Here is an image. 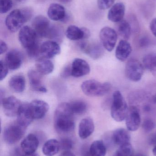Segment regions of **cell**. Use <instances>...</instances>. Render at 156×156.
I'll return each mask as SVG.
<instances>
[{"mask_svg":"<svg viewBox=\"0 0 156 156\" xmlns=\"http://www.w3.org/2000/svg\"><path fill=\"white\" fill-rule=\"evenodd\" d=\"M54 126L56 131L60 133H68L74 130V113L69 104L62 103L57 106L54 115Z\"/></svg>","mask_w":156,"mask_h":156,"instance_id":"cell-1","label":"cell"},{"mask_svg":"<svg viewBox=\"0 0 156 156\" xmlns=\"http://www.w3.org/2000/svg\"><path fill=\"white\" fill-rule=\"evenodd\" d=\"M33 15V10L30 7H25L13 10L5 18V26L10 32H17L23 27L25 23L31 19Z\"/></svg>","mask_w":156,"mask_h":156,"instance_id":"cell-2","label":"cell"},{"mask_svg":"<svg viewBox=\"0 0 156 156\" xmlns=\"http://www.w3.org/2000/svg\"><path fill=\"white\" fill-rule=\"evenodd\" d=\"M129 107L121 92L115 91L113 94L111 115L114 121L121 122L125 120Z\"/></svg>","mask_w":156,"mask_h":156,"instance_id":"cell-3","label":"cell"},{"mask_svg":"<svg viewBox=\"0 0 156 156\" xmlns=\"http://www.w3.org/2000/svg\"><path fill=\"white\" fill-rule=\"evenodd\" d=\"M111 85L109 82L101 83L95 80L85 81L81 85L84 94L89 96H102L111 90Z\"/></svg>","mask_w":156,"mask_h":156,"instance_id":"cell-4","label":"cell"},{"mask_svg":"<svg viewBox=\"0 0 156 156\" xmlns=\"http://www.w3.org/2000/svg\"><path fill=\"white\" fill-rule=\"evenodd\" d=\"M25 128L17 122L8 125L5 128L3 133L5 142L9 144L17 143L24 135Z\"/></svg>","mask_w":156,"mask_h":156,"instance_id":"cell-5","label":"cell"},{"mask_svg":"<svg viewBox=\"0 0 156 156\" xmlns=\"http://www.w3.org/2000/svg\"><path fill=\"white\" fill-rule=\"evenodd\" d=\"M38 37L34 29L27 26H24L20 29L18 34L19 41L26 51L38 45Z\"/></svg>","mask_w":156,"mask_h":156,"instance_id":"cell-6","label":"cell"},{"mask_svg":"<svg viewBox=\"0 0 156 156\" xmlns=\"http://www.w3.org/2000/svg\"><path fill=\"white\" fill-rule=\"evenodd\" d=\"M144 73V66L139 60L132 58L128 60L125 68L126 77L133 82L140 81Z\"/></svg>","mask_w":156,"mask_h":156,"instance_id":"cell-7","label":"cell"},{"mask_svg":"<svg viewBox=\"0 0 156 156\" xmlns=\"http://www.w3.org/2000/svg\"><path fill=\"white\" fill-rule=\"evenodd\" d=\"M32 25L38 36L49 38L52 26L45 16L43 15L36 16L32 21Z\"/></svg>","mask_w":156,"mask_h":156,"instance_id":"cell-8","label":"cell"},{"mask_svg":"<svg viewBox=\"0 0 156 156\" xmlns=\"http://www.w3.org/2000/svg\"><path fill=\"white\" fill-rule=\"evenodd\" d=\"M100 37L103 46L107 51L111 52L115 47L118 34L113 28L105 27L100 31Z\"/></svg>","mask_w":156,"mask_h":156,"instance_id":"cell-9","label":"cell"},{"mask_svg":"<svg viewBox=\"0 0 156 156\" xmlns=\"http://www.w3.org/2000/svg\"><path fill=\"white\" fill-rule=\"evenodd\" d=\"M1 102L5 114L10 117L17 115L22 104L20 100L13 96L4 98Z\"/></svg>","mask_w":156,"mask_h":156,"instance_id":"cell-10","label":"cell"},{"mask_svg":"<svg viewBox=\"0 0 156 156\" xmlns=\"http://www.w3.org/2000/svg\"><path fill=\"white\" fill-rule=\"evenodd\" d=\"M141 116L137 107L132 106L129 107L125 118L126 127L129 131L134 132L138 130L141 124Z\"/></svg>","mask_w":156,"mask_h":156,"instance_id":"cell-11","label":"cell"},{"mask_svg":"<svg viewBox=\"0 0 156 156\" xmlns=\"http://www.w3.org/2000/svg\"><path fill=\"white\" fill-rule=\"evenodd\" d=\"M79 47L82 51L94 60L100 58L104 53V47L98 43L89 44L86 42H82L79 44Z\"/></svg>","mask_w":156,"mask_h":156,"instance_id":"cell-12","label":"cell"},{"mask_svg":"<svg viewBox=\"0 0 156 156\" xmlns=\"http://www.w3.org/2000/svg\"><path fill=\"white\" fill-rule=\"evenodd\" d=\"M71 76L79 78L88 75L90 71V67L87 61L80 58L74 59L71 65Z\"/></svg>","mask_w":156,"mask_h":156,"instance_id":"cell-13","label":"cell"},{"mask_svg":"<svg viewBox=\"0 0 156 156\" xmlns=\"http://www.w3.org/2000/svg\"><path fill=\"white\" fill-rule=\"evenodd\" d=\"M30 111L34 119H42L48 112V104L42 100H35L29 103Z\"/></svg>","mask_w":156,"mask_h":156,"instance_id":"cell-14","label":"cell"},{"mask_svg":"<svg viewBox=\"0 0 156 156\" xmlns=\"http://www.w3.org/2000/svg\"><path fill=\"white\" fill-rule=\"evenodd\" d=\"M16 116V122L25 128L32 123L34 119L30 111L29 103L22 104Z\"/></svg>","mask_w":156,"mask_h":156,"instance_id":"cell-15","label":"cell"},{"mask_svg":"<svg viewBox=\"0 0 156 156\" xmlns=\"http://www.w3.org/2000/svg\"><path fill=\"white\" fill-rule=\"evenodd\" d=\"M30 88L34 91L46 93V88L42 84V75L37 70H30L27 73Z\"/></svg>","mask_w":156,"mask_h":156,"instance_id":"cell-16","label":"cell"},{"mask_svg":"<svg viewBox=\"0 0 156 156\" xmlns=\"http://www.w3.org/2000/svg\"><path fill=\"white\" fill-rule=\"evenodd\" d=\"M61 49L56 42L48 41L44 42L40 46V54L43 57L50 59L60 54Z\"/></svg>","mask_w":156,"mask_h":156,"instance_id":"cell-17","label":"cell"},{"mask_svg":"<svg viewBox=\"0 0 156 156\" xmlns=\"http://www.w3.org/2000/svg\"><path fill=\"white\" fill-rule=\"evenodd\" d=\"M5 62L9 69L16 70L22 66L23 62V55L17 50H11L6 54Z\"/></svg>","mask_w":156,"mask_h":156,"instance_id":"cell-18","label":"cell"},{"mask_svg":"<svg viewBox=\"0 0 156 156\" xmlns=\"http://www.w3.org/2000/svg\"><path fill=\"white\" fill-rule=\"evenodd\" d=\"M47 15L49 18L54 21L65 22L67 18L65 8L59 4H50L48 9Z\"/></svg>","mask_w":156,"mask_h":156,"instance_id":"cell-19","label":"cell"},{"mask_svg":"<svg viewBox=\"0 0 156 156\" xmlns=\"http://www.w3.org/2000/svg\"><path fill=\"white\" fill-rule=\"evenodd\" d=\"M39 145V140L36 136L29 134L23 139L21 143V149L24 154L35 153Z\"/></svg>","mask_w":156,"mask_h":156,"instance_id":"cell-20","label":"cell"},{"mask_svg":"<svg viewBox=\"0 0 156 156\" xmlns=\"http://www.w3.org/2000/svg\"><path fill=\"white\" fill-rule=\"evenodd\" d=\"M125 7L122 2L116 3L111 7L108 13V18L111 22L117 23L123 20Z\"/></svg>","mask_w":156,"mask_h":156,"instance_id":"cell-21","label":"cell"},{"mask_svg":"<svg viewBox=\"0 0 156 156\" xmlns=\"http://www.w3.org/2000/svg\"><path fill=\"white\" fill-rule=\"evenodd\" d=\"M94 130V124L92 119L89 117L84 118L79 125V136L81 139H87L92 134Z\"/></svg>","mask_w":156,"mask_h":156,"instance_id":"cell-22","label":"cell"},{"mask_svg":"<svg viewBox=\"0 0 156 156\" xmlns=\"http://www.w3.org/2000/svg\"><path fill=\"white\" fill-rule=\"evenodd\" d=\"M132 52L131 44L125 40L120 41L115 50V56L119 61L124 62L130 56Z\"/></svg>","mask_w":156,"mask_h":156,"instance_id":"cell-23","label":"cell"},{"mask_svg":"<svg viewBox=\"0 0 156 156\" xmlns=\"http://www.w3.org/2000/svg\"><path fill=\"white\" fill-rule=\"evenodd\" d=\"M37 70L42 75H47L53 72L54 64L48 58H41L37 59L35 64Z\"/></svg>","mask_w":156,"mask_h":156,"instance_id":"cell-24","label":"cell"},{"mask_svg":"<svg viewBox=\"0 0 156 156\" xmlns=\"http://www.w3.org/2000/svg\"><path fill=\"white\" fill-rule=\"evenodd\" d=\"M112 137L114 144L120 146L129 143L131 139L129 132L124 128H118L114 130Z\"/></svg>","mask_w":156,"mask_h":156,"instance_id":"cell-25","label":"cell"},{"mask_svg":"<svg viewBox=\"0 0 156 156\" xmlns=\"http://www.w3.org/2000/svg\"><path fill=\"white\" fill-rule=\"evenodd\" d=\"M60 148V142L55 139L47 141L43 145L42 152L46 156H54L59 152Z\"/></svg>","mask_w":156,"mask_h":156,"instance_id":"cell-26","label":"cell"},{"mask_svg":"<svg viewBox=\"0 0 156 156\" xmlns=\"http://www.w3.org/2000/svg\"><path fill=\"white\" fill-rule=\"evenodd\" d=\"M25 79L22 75H16L11 78L9 85L14 91L18 93L23 92L25 88Z\"/></svg>","mask_w":156,"mask_h":156,"instance_id":"cell-27","label":"cell"},{"mask_svg":"<svg viewBox=\"0 0 156 156\" xmlns=\"http://www.w3.org/2000/svg\"><path fill=\"white\" fill-rule=\"evenodd\" d=\"M67 37L72 41L85 39L82 27L80 28L75 25L69 26L66 32Z\"/></svg>","mask_w":156,"mask_h":156,"instance_id":"cell-28","label":"cell"},{"mask_svg":"<svg viewBox=\"0 0 156 156\" xmlns=\"http://www.w3.org/2000/svg\"><path fill=\"white\" fill-rule=\"evenodd\" d=\"M117 34L124 40H127L129 39L132 33V28L130 23L125 20H122L121 22L117 23Z\"/></svg>","mask_w":156,"mask_h":156,"instance_id":"cell-29","label":"cell"},{"mask_svg":"<svg viewBox=\"0 0 156 156\" xmlns=\"http://www.w3.org/2000/svg\"><path fill=\"white\" fill-rule=\"evenodd\" d=\"M89 151L92 156L106 155V147L103 141L102 140H96L94 141L91 145Z\"/></svg>","mask_w":156,"mask_h":156,"instance_id":"cell-30","label":"cell"},{"mask_svg":"<svg viewBox=\"0 0 156 156\" xmlns=\"http://www.w3.org/2000/svg\"><path fill=\"white\" fill-rule=\"evenodd\" d=\"M144 67L150 70L156 77V54H149L146 55L143 59Z\"/></svg>","mask_w":156,"mask_h":156,"instance_id":"cell-31","label":"cell"},{"mask_svg":"<svg viewBox=\"0 0 156 156\" xmlns=\"http://www.w3.org/2000/svg\"><path fill=\"white\" fill-rule=\"evenodd\" d=\"M69 104L74 114H82L87 111L88 107L87 104L83 101L78 100L73 101Z\"/></svg>","mask_w":156,"mask_h":156,"instance_id":"cell-32","label":"cell"},{"mask_svg":"<svg viewBox=\"0 0 156 156\" xmlns=\"http://www.w3.org/2000/svg\"><path fill=\"white\" fill-rule=\"evenodd\" d=\"M117 156H133V149L130 143L121 146L115 154Z\"/></svg>","mask_w":156,"mask_h":156,"instance_id":"cell-33","label":"cell"},{"mask_svg":"<svg viewBox=\"0 0 156 156\" xmlns=\"http://www.w3.org/2000/svg\"><path fill=\"white\" fill-rule=\"evenodd\" d=\"M12 0H0V13L4 14L10 11L13 6Z\"/></svg>","mask_w":156,"mask_h":156,"instance_id":"cell-34","label":"cell"},{"mask_svg":"<svg viewBox=\"0 0 156 156\" xmlns=\"http://www.w3.org/2000/svg\"><path fill=\"white\" fill-rule=\"evenodd\" d=\"M155 122L151 119H146L143 122L142 127L145 132L149 133L153 131L155 128Z\"/></svg>","mask_w":156,"mask_h":156,"instance_id":"cell-35","label":"cell"},{"mask_svg":"<svg viewBox=\"0 0 156 156\" xmlns=\"http://www.w3.org/2000/svg\"><path fill=\"white\" fill-rule=\"evenodd\" d=\"M60 149L65 151H70L73 147V142L68 138H63L60 142Z\"/></svg>","mask_w":156,"mask_h":156,"instance_id":"cell-36","label":"cell"},{"mask_svg":"<svg viewBox=\"0 0 156 156\" xmlns=\"http://www.w3.org/2000/svg\"><path fill=\"white\" fill-rule=\"evenodd\" d=\"M114 1L115 0H97V5L100 10H107L112 7Z\"/></svg>","mask_w":156,"mask_h":156,"instance_id":"cell-37","label":"cell"},{"mask_svg":"<svg viewBox=\"0 0 156 156\" xmlns=\"http://www.w3.org/2000/svg\"><path fill=\"white\" fill-rule=\"evenodd\" d=\"M0 69H1V74H0V80L2 81L6 77L8 74V66L4 61L1 60L0 61Z\"/></svg>","mask_w":156,"mask_h":156,"instance_id":"cell-38","label":"cell"},{"mask_svg":"<svg viewBox=\"0 0 156 156\" xmlns=\"http://www.w3.org/2000/svg\"><path fill=\"white\" fill-rule=\"evenodd\" d=\"M61 76L62 78H66L71 76V66H67L63 69L61 71Z\"/></svg>","mask_w":156,"mask_h":156,"instance_id":"cell-39","label":"cell"},{"mask_svg":"<svg viewBox=\"0 0 156 156\" xmlns=\"http://www.w3.org/2000/svg\"><path fill=\"white\" fill-rule=\"evenodd\" d=\"M8 47L4 41L1 40L0 41V55L4 54L7 51Z\"/></svg>","mask_w":156,"mask_h":156,"instance_id":"cell-40","label":"cell"},{"mask_svg":"<svg viewBox=\"0 0 156 156\" xmlns=\"http://www.w3.org/2000/svg\"><path fill=\"white\" fill-rule=\"evenodd\" d=\"M150 29L152 34L156 37V18L151 21L150 23Z\"/></svg>","mask_w":156,"mask_h":156,"instance_id":"cell-41","label":"cell"},{"mask_svg":"<svg viewBox=\"0 0 156 156\" xmlns=\"http://www.w3.org/2000/svg\"><path fill=\"white\" fill-rule=\"evenodd\" d=\"M150 41L147 37H142L139 41V44L141 47H145L149 45Z\"/></svg>","mask_w":156,"mask_h":156,"instance_id":"cell-42","label":"cell"},{"mask_svg":"<svg viewBox=\"0 0 156 156\" xmlns=\"http://www.w3.org/2000/svg\"><path fill=\"white\" fill-rule=\"evenodd\" d=\"M149 143L151 145H156V132L149 137Z\"/></svg>","mask_w":156,"mask_h":156,"instance_id":"cell-43","label":"cell"},{"mask_svg":"<svg viewBox=\"0 0 156 156\" xmlns=\"http://www.w3.org/2000/svg\"><path fill=\"white\" fill-rule=\"evenodd\" d=\"M60 156H75V155L71 151H65L61 154Z\"/></svg>","mask_w":156,"mask_h":156,"instance_id":"cell-44","label":"cell"},{"mask_svg":"<svg viewBox=\"0 0 156 156\" xmlns=\"http://www.w3.org/2000/svg\"><path fill=\"white\" fill-rule=\"evenodd\" d=\"M144 111L146 112H149L151 111V106L149 105H146L143 107Z\"/></svg>","mask_w":156,"mask_h":156,"instance_id":"cell-45","label":"cell"},{"mask_svg":"<svg viewBox=\"0 0 156 156\" xmlns=\"http://www.w3.org/2000/svg\"><path fill=\"white\" fill-rule=\"evenodd\" d=\"M22 156H39V155H38V154L34 153L30 154H24Z\"/></svg>","mask_w":156,"mask_h":156,"instance_id":"cell-46","label":"cell"},{"mask_svg":"<svg viewBox=\"0 0 156 156\" xmlns=\"http://www.w3.org/2000/svg\"><path fill=\"white\" fill-rule=\"evenodd\" d=\"M60 2L63 3L64 4L69 3L71 2L72 0H58Z\"/></svg>","mask_w":156,"mask_h":156,"instance_id":"cell-47","label":"cell"},{"mask_svg":"<svg viewBox=\"0 0 156 156\" xmlns=\"http://www.w3.org/2000/svg\"><path fill=\"white\" fill-rule=\"evenodd\" d=\"M153 154H154V155L156 156V145L155 146L154 148H153Z\"/></svg>","mask_w":156,"mask_h":156,"instance_id":"cell-48","label":"cell"},{"mask_svg":"<svg viewBox=\"0 0 156 156\" xmlns=\"http://www.w3.org/2000/svg\"><path fill=\"white\" fill-rule=\"evenodd\" d=\"M153 101H154V102L156 103V93L154 95V97H153Z\"/></svg>","mask_w":156,"mask_h":156,"instance_id":"cell-49","label":"cell"},{"mask_svg":"<svg viewBox=\"0 0 156 156\" xmlns=\"http://www.w3.org/2000/svg\"><path fill=\"white\" fill-rule=\"evenodd\" d=\"M16 1H17L18 2H23L25 1V0H16Z\"/></svg>","mask_w":156,"mask_h":156,"instance_id":"cell-50","label":"cell"},{"mask_svg":"<svg viewBox=\"0 0 156 156\" xmlns=\"http://www.w3.org/2000/svg\"><path fill=\"white\" fill-rule=\"evenodd\" d=\"M136 156H144L143 155H137Z\"/></svg>","mask_w":156,"mask_h":156,"instance_id":"cell-51","label":"cell"},{"mask_svg":"<svg viewBox=\"0 0 156 156\" xmlns=\"http://www.w3.org/2000/svg\"><path fill=\"white\" fill-rule=\"evenodd\" d=\"M117 156L116 155V154H115V155H114V156Z\"/></svg>","mask_w":156,"mask_h":156,"instance_id":"cell-52","label":"cell"}]
</instances>
